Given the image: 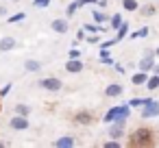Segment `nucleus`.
Here are the masks:
<instances>
[{"label": "nucleus", "mask_w": 159, "mask_h": 148, "mask_svg": "<svg viewBox=\"0 0 159 148\" xmlns=\"http://www.w3.org/2000/svg\"><path fill=\"white\" fill-rule=\"evenodd\" d=\"M122 92H124V87H122L120 83H109L107 89H105V94H107L109 98H116V96H120Z\"/></svg>", "instance_id": "nucleus-10"}, {"label": "nucleus", "mask_w": 159, "mask_h": 148, "mask_svg": "<svg viewBox=\"0 0 159 148\" xmlns=\"http://www.w3.org/2000/svg\"><path fill=\"white\" fill-rule=\"evenodd\" d=\"M33 5H35V7H48L50 0H33Z\"/></svg>", "instance_id": "nucleus-28"}, {"label": "nucleus", "mask_w": 159, "mask_h": 148, "mask_svg": "<svg viewBox=\"0 0 159 148\" xmlns=\"http://www.w3.org/2000/svg\"><path fill=\"white\" fill-rule=\"evenodd\" d=\"M152 70H155V74H159V65H152Z\"/></svg>", "instance_id": "nucleus-34"}, {"label": "nucleus", "mask_w": 159, "mask_h": 148, "mask_svg": "<svg viewBox=\"0 0 159 148\" xmlns=\"http://www.w3.org/2000/svg\"><path fill=\"white\" fill-rule=\"evenodd\" d=\"M142 13L144 16H155V7L152 5H146V7H142Z\"/></svg>", "instance_id": "nucleus-26"}, {"label": "nucleus", "mask_w": 159, "mask_h": 148, "mask_svg": "<svg viewBox=\"0 0 159 148\" xmlns=\"http://www.w3.org/2000/svg\"><path fill=\"white\" fill-rule=\"evenodd\" d=\"M148 100H150V98H133V100H131L129 105H131V107H144V105H146Z\"/></svg>", "instance_id": "nucleus-24"}, {"label": "nucleus", "mask_w": 159, "mask_h": 148, "mask_svg": "<svg viewBox=\"0 0 159 148\" xmlns=\"http://www.w3.org/2000/svg\"><path fill=\"white\" fill-rule=\"evenodd\" d=\"M76 11H79V0H76V2H70V5H68V9H66V18H74Z\"/></svg>", "instance_id": "nucleus-19"}, {"label": "nucleus", "mask_w": 159, "mask_h": 148, "mask_svg": "<svg viewBox=\"0 0 159 148\" xmlns=\"http://www.w3.org/2000/svg\"><path fill=\"white\" fill-rule=\"evenodd\" d=\"M92 13H94V20H96L98 24H102V22H107V20H109V16H107L105 11H98V9H96V11H92Z\"/></svg>", "instance_id": "nucleus-20"}, {"label": "nucleus", "mask_w": 159, "mask_h": 148, "mask_svg": "<svg viewBox=\"0 0 159 148\" xmlns=\"http://www.w3.org/2000/svg\"><path fill=\"white\" fill-rule=\"evenodd\" d=\"M24 18H26V13H16V16H11V18H9V22L13 24V22H20V20H24Z\"/></svg>", "instance_id": "nucleus-27"}, {"label": "nucleus", "mask_w": 159, "mask_h": 148, "mask_svg": "<svg viewBox=\"0 0 159 148\" xmlns=\"http://www.w3.org/2000/svg\"><path fill=\"white\" fill-rule=\"evenodd\" d=\"M24 70H26V72H39V70H42V63H39L37 59H26V61H24Z\"/></svg>", "instance_id": "nucleus-14"}, {"label": "nucleus", "mask_w": 159, "mask_h": 148, "mask_svg": "<svg viewBox=\"0 0 159 148\" xmlns=\"http://www.w3.org/2000/svg\"><path fill=\"white\" fill-rule=\"evenodd\" d=\"M52 146H55V148H70V146H74V137H72V135H63V137L55 139Z\"/></svg>", "instance_id": "nucleus-8"}, {"label": "nucleus", "mask_w": 159, "mask_h": 148, "mask_svg": "<svg viewBox=\"0 0 159 148\" xmlns=\"http://www.w3.org/2000/svg\"><path fill=\"white\" fill-rule=\"evenodd\" d=\"M122 7H124L126 11H137V9H139L137 0H122Z\"/></svg>", "instance_id": "nucleus-18"}, {"label": "nucleus", "mask_w": 159, "mask_h": 148, "mask_svg": "<svg viewBox=\"0 0 159 148\" xmlns=\"http://www.w3.org/2000/svg\"><path fill=\"white\" fill-rule=\"evenodd\" d=\"M74 120H76L79 124H89V122H92V113H89V111H81V113L74 115Z\"/></svg>", "instance_id": "nucleus-16"}, {"label": "nucleus", "mask_w": 159, "mask_h": 148, "mask_svg": "<svg viewBox=\"0 0 159 148\" xmlns=\"http://www.w3.org/2000/svg\"><path fill=\"white\" fill-rule=\"evenodd\" d=\"M155 57H159V48H157V50H155Z\"/></svg>", "instance_id": "nucleus-35"}, {"label": "nucleus", "mask_w": 159, "mask_h": 148, "mask_svg": "<svg viewBox=\"0 0 159 148\" xmlns=\"http://www.w3.org/2000/svg\"><path fill=\"white\" fill-rule=\"evenodd\" d=\"M124 122H126V120H116V124L109 126V137H111V139H120V137L124 135Z\"/></svg>", "instance_id": "nucleus-6"}, {"label": "nucleus", "mask_w": 159, "mask_h": 148, "mask_svg": "<svg viewBox=\"0 0 159 148\" xmlns=\"http://www.w3.org/2000/svg\"><path fill=\"white\" fill-rule=\"evenodd\" d=\"M83 31H87V33H100V31H105L102 26H98V24H85L83 26Z\"/></svg>", "instance_id": "nucleus-23"}, {"label": "nucleus", "mask_w": 159, "mask_h": 148, "mask_svg": "<svg viewBox=\"0 0 159 148\" xmlns=\"http://www.w3.org/2000/svg\"><path fill=\"white\" fill-rule=\"evenodd\" d=\"M18 46V42L13 39V37H2V39H0V52H7V50H13Z\"/></svg>", "instance_id": "nucleus-11"}, {"label": "nucleus", "mask_w": 159, "mask_h": 148, "mask_svg": "<svg viewBox=\"0 0 159 148\" xmlns=\"http://www.w3.org/2000/svg\"><path fill=\"white\" fill-rule=\"evenodd\" d=\"M146 87H148L150 92H155V89L159 87V74H152V76H148V81H146Z\"/></svg>", "instance_id": "nucleus-17"}, {"label": "nucleus", "mask_w": 159, "mask_h": 148, "mask_svg": "<svg viewBox=\"0 0 159 148\" xmlns=\"http://www.w3.org/2000/svg\"><path fill=\"white\" fill-rule=\"evenodd\" d=\"M146 35H148V29H146V26H142V29H139V31H135L131 37L135 39V37H146Z\"/></svg>", "instance_id": "nucleus-25"}, {"label": "nucleus", "mask_w": 159, "mask_h": 148, "mask_svg": "<svg viewBox=\"0 0 159 148\" xmlns=\"http://www.w3.org/2000/svg\"><path fill=\"white\" fill-rule=\"evenodd\" d=\"M105 148H120V144H118V139H109L105 144Z\"/></svg>", "instance_id": "nucleus-29"}, {"label": "nucleus", "mask_w": 159, "mask_h": 148, "mask_svg": "<svg viewBox=\"0 0 159 148\" xmlns=\"http://www.w3.org/2000/svg\"><path fill=\"white\" fill-rule=\"evenodd\" d=\"M9 126H11L13 131H24V128H29V115H20V113H16V118L9 120Z\"/></svg>", "instance_id": "nucleus-4"}, {"label": "nucleus", "mask_w": 159, "mask_h": 148, "mask_svg": "<svg viewBox=\"0 0 159 148\" xmlns=\"http://www.w3.org/2000/svg\"><path fill=\"white\" fill-rule=\"evenodd\" d=\"M109 22H111V31H116V29H118V26L122 24V16H120V13H113Z\"/></svg>", "instance_id": "nucleus-21"}, {"label": "nucleus", "mask_w": 159, "mask_h": 148, "mask_svg": "<svg viewBox=\"0 0 159 148\" xmlns=\"http://www.w3.org/2000/svg\"><path fill=\"white\" fill-rule=\"evenodd\" d=\"M79 55H81V52H79L76 48H72V50H70V59H79Z\"/></svg>", "instance_id": "nucleus-31"}, {"label": "nucleus", "mask_w": 159, "mask_h": 148, "mask_svg": "<svg viewBox=\"0 0 159 148\" xmlns=\"http://www.w3.org/2000/svg\"><path fill=\"white\" fill-rule=\"evenodd\" d=\"M83 70V63L79 61V59H70L68 63H66V72H70V74H74V72H81Z\"/></svg>", "instance_id": "nucleus-13"}, {"label": "nucleus", "mask_w": 159, "mask_h": 148, "mask_svg": "<svg viewBox=\"0 0 159 148\" xmlns=\"http://www.w3.org/2000/svg\"><path fill=\"white\" fill-rule=\"evenodd\" d=\"M155 115H159V102L150 98V100L142 107V118H155Z\"/></svg>", "instance_id": "nucleus-5"}, {"label": "nucleus", "mask_w": 159, "mask_h": 148, "mask_svg": "<svg viewBox=\"0 0 159 148\" xmlns=\"http://www.w3.org/2000/svg\"><path fill=\"white\" fill-rule=\"evenodd\" d=\"M131 115V105H118V107H111L107 113H105V122L107 124H111V122H116V120H126Z\"/></svg>", "instance_id": "nucleus-2"}, {"label": "nucleus", "mask_w": 159, "mask_h": 148, "mask_svg": "<svg viewBox=\"0 0 159 148\" xmlns=\"http://www.w3.org/2000/svg\"><path fill=\"white\" fill-rule=\"evenodd\" d=\"M16 113H20V115H29V113H31V107L20 102V105H16Z\"/></svg>", "instance_id": "nucleus-22"}, {"label": "nucleus", "mask_w": 159, "mask_h": 148, "mask_svg": "<svg viewBox=\"0 0 159 148\" xmlns=\"http://www.w3.org/2000/svg\"><path fill=\"white\" fill-rule=\"evenodd\" d=\"M152 65H155V52H148L146 57H142V61L137 63V68L139 70H144V72H150L152 70Z\"/></svg>", "instance_id": "nucleus-7"}, {"label": "nucleus", "mask_w": 159, "mask_h": 148, "mask_svg": "<svg viewBox=\"0 0 159 148\" xmlns=\"http://www.w3.org/2000/svg\"><path fill=\"white\" fill-rule=\"evenodd\" d=\"M9 92H11V85H5L2 89H0V96H7Z\"/></svg>", "instance_id": "nucleus-30"}, {"label": "nucleus", "mask_w": 159, "mask_h": 148, "mask_svg": "<svg viewBox=\"0 0 159 148\" xmlns=\"http://www.w3.org/2000/svg\"><path fill=\"white\" fill-rule=\"evenodd\" d=\"M129 144L135 146V148H139V146H150V144H152V133H150V128H135V131L131 133V137H129Z\"/></svg>", "instance_id": "nucleus-1"}, {"label": "nucleus", "mask_w": 159, "mask_h": 148, "mask_svg": "<svg viewBox=\"0 0 159 148\" xmlns=\"http://www.w3.org/2000/svg\"><path fill=\"white\" fill-rule=\"evenodd\" d=\"M50 29H52L55 33H66V31H68V20H66V18H57V20H52Z\"/></svg>", "instance_id": "nucleus-9"}, {"label": "nucleus", "mask_w": 159, "mask_h": 148, "mask_svg": "<svg viewBox=\"0 0 159 148\" xmlns=\"http://www.w3.org/2000/svg\"><path fill=\"white\" fill-rule=\"evenodd\" d=\"M116 31H118V35H116V42L124 39V37H126V33H129V22H124V20H122V24H120Z\"/></svg>", "instance_id": "nucleus-15"}, {"label": "nucleus", "mask_w": 159, "mask_h": 148, "mask_svg": "<svg viewBox=\"0 0 159 148\" xmlns=\"http://www.w3.org/2000/svg\"><path fill=\"white\" fill-rule=\"evenodd\" d=\"M0 16H7V9L5 7H0Z\"/></svg>", "instance_id": "nucleus-33"}, {"label": "nucleus", "mask_w": 159, "mask_h": 148, "mask_svg": "<svg viewBox=\"0 0 159 148\" xmlns=\"http://www.w3.org/2000/svg\"><path fill=\"white\" fill-rule=\"evenodd\" d=\"M146 81H148V72H144V70H139L137 74L131 76V83L137 85V87H139V85H146Z\"/></svg>", "instance_id": "nucleus-12"}, {"label": "nucleus", "mask_w": 159, "mask_h": 148, "mask_svg": "<svg viewBox=\"0 0 159 148\" xmlns=\"http://www.w3.org/2000/svg\"><path fill=\"white\" fill-rule=\"evenodd\" d=\"M39 87L46 89V92H59L63 87V83L57 78V76H48V78H42L39 81Z\"/></svg>", "instance_id": "nucleus-3"}, {"label": "nucleus", "mask_w": 159, "mask_h": 148, "mask_svg": "<svg viewBox=\"0 0 159 148\" xmlns=\"http://www.w3.org/2000/svg\"><path fill=\"white\" fill-rule=\"evenodd\" d=\"M87 42H89V44H98V37H96V35H89Z\"/></svg>", "instance_id": "nucleus-32"}]
</instances>
